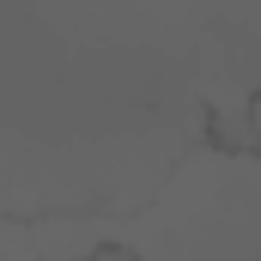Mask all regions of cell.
Wrapping results in <instances>:
<instances>
[{
	"label": "cell",
	"mask_w": 261,
	"mask_h": 261,
	"mask_svg": "<svg viewBox=\"0 0 261 261\" xmlns=\"http://www.w3.org/2000/svg\"><path fill=\"white\" fill-rule=\"evenodd\" d=\"M249 91L255 6H0V219H128Z\"/></svg>",
	"instance_id": "6da1fadb"
},
{
	"label": "cell",
	"mask_w": 261,
	"mask_h": 261,
	"mask_svg": "<svg viewBox=\"0 0 261 261\" xmlns=\"http://www.w3.org/2000/svg\"><path fill=\"white\" fill-rule=\"evenodd\" d=\"M110 243L128 261H255V158L195 146Z\"/></svg>",
	"instance_id": "7a4b0ae2"
},
{
	"label": "cell",
	"mask_w": 261,
	"mask_h": 261,
	"mask_svg": "<svg viewBox=\"0 0 261 261\" xmlns=\"http://www.w3.org/2000/svg\"><path fill=\"white\" fill-rule=\"evenodd\" d=\"M85 261H128V255H110V243H103V249H97V255H85Z\"/></svg>",
	"instance_id": "3957f363"
}]
</instances>
